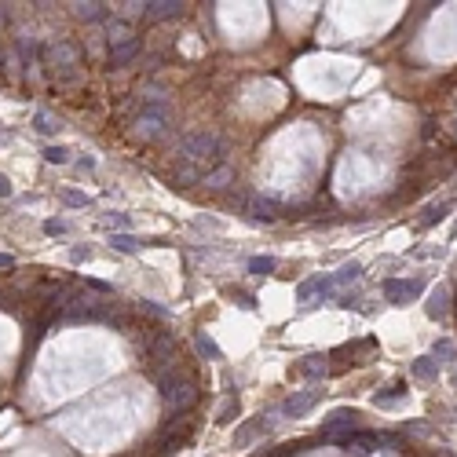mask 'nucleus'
Segmentation results:
<instances>
[{
	"mask_svg": "<svg viewBox=\"0 0 457 457\" xmlns=\"http://www.w3.org/2000/svg\"><path fill=\"white\" fill-rule=\"evenodd\" d=\"M180 161L205 168L209 161H224V143L212 132H190L180 139Z\"/></svg>",
	"mask_w": 457,
	"mask_h": 457,
	"instance_id": "nucleus-1",
	"label": "nucleus"
},
{
	"mask_svg": "<svg viewBox=\"0 0 457 457\" xmlns=\"http://www.w3.org/2000/svg\"><path fill=\"white\" fill-rule=\"evenodd\" d=\"M158 384H161V399L168 406V417H183V413L198 403V384L194 381H176V374H168Z\"/></svg>",
	"mask_w": 457,
	"mask_h": 457,
	"instance_id": "nucleus-2",
	"label": "nucleus"
},
{
	"mask_svg": "<svg viewBox=\"0 0 457 457\" xmlns=\"http://www.w3.org/2000/svg\"><path fill=\"white\" fill-rule=\"evenodd\" d=\"M136 125H139V136H146V139H161L168 128H172V110H168V103H165V99L146 103Z\"/></svg>",
	"mask_w": 457,
	"mask_h": 457,
	"instance_id": "nucleus-3",
	"label": "nucleus"
},
{
	"mask_svg": "<svg viewBox=\"0 0 457 457\" xmlns=\"http://www.w3.org/2000/svg\"><path fill=\"white\" fill-rule=\"evenodd\" d=\"M183 11H187L183 0H146V4H143L146 23H165V18H180Z\"/></svg>",
	"mask_w": 457,
	"mask_h": 457,
	"instance_id": "nucleus-4",
	"label": "nucleus"
},
{
	"mask_svg": "<svg viewBox=\"0 0 457 457\" xmlns=\"http://www.w3.org/2000/svg\"><path fill=\"white\" fill-rule=\"evenodd\" d=\"M322 399V388H308V391H296V395H289L286 403H282V417H303L315 403Z\"/></svg>",
	"mask_w": 457,
	"mask_h": 457,
	"instance_id": "nucleus-5",
	"label": "nucleus"
},
{
	"mask_svg": "<svg viewBox=\"0 0 457 457\" xmlns=\"http://www.w3.org/2000/svg\"><path fill=\"white\" fill-rule=\"evenodd\" d=\"M421 282L417 278H410V282H403V278H388L384 282V296L391 300V303H410L413 296H421Z\"/></svg>",
	"mask_w": 457,
	"mask_h": 457,
	"instance_id": "nucleus-6",
	"label": "nucleus"
},
{
	"mask_svg": "<svg viewBox=\"0 0 457 457\" xmlns=\"http://www.w3.org/2000/svg\"><path fill=\"white\" fill-rule=\"evenodd\" d=\"M355 417H359V413H355V410H347V406L333 410L330 417H325V424H322V439H333V435H340V432H352Z\"/></svg>",
	"mask_w": 457,
	"mask_h": 457,
	"instance_id": "nucleus-7",
	"label": "nucleus"
},
{
	"mask_svg": "<svg viewBox=\"0 0 457 457\" xmlns=\"http://www.w3.org/2000/svg\"><path fill=\"white\" fill-rule=\"evenodd\" d=\"M450 303H453V300H450V289H446V286H435L432 296L424 300V311H428V318L443 322V318L450 315Z\"/></svg>",
	"mask_w": 457,
	"mask_h": 457,
	"instance_id": "nucleus-8",
	"label": "nucleus"
},
{
	"mask_svg": "<svg viewBox=\"0 0 457 457\" xmlns=\"http://www.w3.org/2000/svg\"><path fill=\"white\" fill-rule=\"evenodd\" d=\"M271 428H274V421H264V417H256V421H245L242 428L234 432V443H238V446H249V443L256 439V435H267Z\"/></svg>",
	"mask_w": 457,
	"mask_h": 457,
	"instance_id": "nucleus-9",
	"label": "nucleus"
},
{
	"mask_svg": "<svg viewBox=\"0 0 457 457\" xmlns=\"http://www.w3.org/2000/svg\"><path fill=\"white\" fill-rule=\"evenodd\" d=\"M139 55V37H132V40H125V45H114L110 48V66H128Z\"/></svg>",
	"mask_w": 457,
	"mask_h": 457,
	"instance_id": "nucleus-10",
	"label": "nucleus"
},
{
	"mask_svg": "<svg viewBox=\"0 0 457 457\" xmlns=\"http://www.w3.org/2000/svg\"><path fill=\"white\" fill-rule=\"evenodd\" d=\"M209 190H224L227 183H234V168L227 165V161H220V165H216L212 172H205V180H202Z\"/></svg>",
	"mask_w": 457,
	"mask_h": 457,
	"instance_id": "nucleus-11",
	"label": "nucleus"
},
{
	"mask_svg": "<svg viewBox=\"0 0 457 457\" xmlns=\"http://www.w3.org/2000/svg\"><path fill=\"white\" fill-rule=\"evenodd\" d=\"M325 369H330V366H325V359H322V355H308V359H300V362H296V374H300V377H311V381L325 377Z\"/></svg>",
	"mask_w": 457,
	"mask_h": 457,
	"instance_id": "nucleus-12",
	"label": "nucleus"
},
{
	"mask_svg": "<svg viewBox=\"0 0 457 457\" xmlns=\"http://www.w3.org/2000/svg\"><path fill=\"white\" fill-rule=\"evenodd\" d=\"M410 374L417 377V381H435V377H439V362H435L432 355H421V359H413Z\"/></svg>",
	"mask_w": 457,
	"mask_h": 457,
	"instance_id": "nucleus-13",
	"label": "nucleus"
},
{
	"mask_svg": "<svg viewBox=\"0 0 457 457\" xmlns=\"http://www.w3.org/2000/svg\"><path fill=\"white\" fill-rule=\"evenodd\" d=\"M187 435H190V428H180L176 435H165L161 439V450L154 453V457H172L176 450H183V443H187Z\"/></svg>",
	"mask_w": 457,
	"mask_h": 457,
	"instance_id": "nucleus-14",
	"label": "nucleus"
},
{
	"mask_svg": "<svg viewBox=\"0 0 457 457\" xmlns=\"http://www.w3.org/2000/svg\"><path fill=\"white\" fill-rule=\"evenodd\" d=\"M205 180V168H198V165H180L176 168V187H190V183H202Z\"/></svg>",
	"mask_w": 457,
	"mask_h": 457,
	"instance_id": "nucleus-15",
	"label": "nucleus"
},
{
	"mask_svg": "<svg viewBox=\"0 0 457 457\" xmlns=\"http://www.w3.org/2000/svg\"><path fill=\"white\" fill-rule=\"evenodd\" d=\"M74 15L84 18V23H99V18H106V4H99V0H92V4H74Z\"/></svg>",
	"mask_w": 457,
	"mask_h": 457,
	"instance_id": "nucleus-16",
	"label": "nucleus"
},
{
	"mask_svg": "<svg viewBox=\"0 0 457 457\" xmlns=\"http://www.w3.org/2000/svg\"><path fill=\"white\" fill-rule=\"evenodd\" d=\"M139 245H143V238H136V234H114L110 238V249L114 253H139Z\"/></svg>",
	"mask_w": 457,
	"mask_h": 457,
	"instance_id": "nucleus-17",
	"label": "nucleus"
},
{
	"mask_svg": "<svg viewBox=\"0 0 457 457\" xmlns=\"http://www.w3.org/2000/svg\"><path fill=\"white\" fill-rule=\"evenodd\" d=\"M249 216H253V220H264V224H271V220H274V202L253 198V202H249Z\"/></svg>",
	"mask_w": 457,
	"mask_h": 457,
	"instance_id": "nucleus-18",
	"label": "nucleus"
},
{
	"mask_svg": "<svg viewBox=\"0 0 457 457\" xmlns=\"http://www.w3.org/2000/svg\"><path fill=\"white\" fill-rule=\"evenodd\" d=\"M403 395H406V384H391L388 391H377V395H374V403H377V406H395Z\"/></svg>",
	"mask_w": 457,
	"mask_h": 457,
	"instance_id": "nucleus-19",
	"label": "nucleus"
},
{
	"mask_svg": "<svg viewBox=\"0 0 457 457\" xmlns=\"http://www.w3.org/2000/svg\"><path fill=\"white\" fill-rule=\"evenodd\" d=\"M33 128H37L40 136H55V132H59V121H55L48 110H40V114L33 117Z\"/></svg>",
	"mask_w": 457,
	"mask_h": 457,
	"instance_id": "nucleus-20",
	"label": "nucleus"
},
{
	"mask_svg": "<svg viewBox=\"0 0 457 457\" xmlns=\"http://www.w3.org/2000/svg\"><path fill=\"white\" fill-rule=\"evenodd\" d=\"M432 359H435V362H453V359H457V347H453L450 340H435Z\"/></svg>",
	"mask_w": 457,
	"mask_h": 457,
	"instance_id": "nucleus-21",
	"label": "nucleus"
},
{
	"mask_svg": "<svg viewBox=\"0 0 457 457\" xmlns=\"http://www.w3.org/2000/svg\"><path fill=\"white\" fill-rule=\"evenodd\" d=\"M450 209H453L450 202H439V205H432V209H428V212L421 216V227H432V224H439V220H443V216H446Z\"/></svg>",
	"mask_w": 457,
	"mask_h": 457,
	"instance_id": "nucleus-22",
	"label": "nucleus"
},
{
	"mask_svg": "<svg viewBox=\"0 0 457 457\" xmlns=\"http://www.w3.org/2000/svg\"><path fill=\"white\" fill-rule=\"evenodd\" d=\"M274 267H278L274 256H253V260H249V271H253V274H271Z\"/></svg>",
	"mask_w": 457,
	"mask_h": 457,
	"instance_id": "nucleus-23",
	"label": "nucleus"
},
{
	"mask_svg": "<svg viewBox=\"0 0 457 457\" xmlns=\"http://www.w3.org/2000/svg\"><path fill=\"white\" fill-rule=\"evenodd\" d=\"M194 344H198V352H202L205 359H220V347H216V340H212L209 333H198V337H194Z\"/></svg>",
	"mask_w": 457,
	"mask_h": 457,
	"instance_id": "nucleus-24",
	"label": "nucleus"
},
{
	"mask_svg": "<svg viewBox=\"0 0 457 457\" xmlns=\"http://www.w3.org/2000/svg\"><path fill=\"white\" fill-rule=\"evenodd\" d=\"M125 40H132V30L125 18H117V23H110V45H125Z\"/></svg>",
	"mask_w": 457,
	"mask_h": 457,
	"instance_id": "nucleus-25",
	"label": "nucleus"
},
{
	"mask_svg": "<svg viewBox=\"0 0 457 457\" xmlns=\"http://www.w3.org/2000/svg\"><path fill=\"white\" fill-rule=\"evenodd\" d=\"M45 161H48V165H66V161H70V150H66V146H48V150H45Z\"/></svg>",
	"mask_w": 457,
	"mask_h": 457,
	"instance_id": "nucleus-26",
	"label": "nucleus"
},
{
	"mask_svg": "<svg viewBox=\"0 0 457 457\" xmlns=\"http://www.w3.org/2000/svg\"><path fill=\"white\" fill-rule=\"evenodd\" d=\"M62 202H66L70 209H84V205H88V194H81V190H62Z\"/></svg>",
	"mask_w": 457,
	"mask_h": 457,
	"instance_id": "nucleus-27",
	"label": "nucleus"
},
{
	"mask_svg": "<svg viewBox=\"0 0 457 457\" xmlns=\"http://www.w3.org/2000/svg\"><path fill=\"white\" fill-rule=\"evenodd\" d=\"M66 231H70V224H62V220H48L45 224V234L48 238H59V234H66Z\"/></svg>",
	"mask_w": 457,
	"mask_h": 457,
	"instance_id": "nucleus-28",
	"label": "nucleus"
},
{
	"mask_svg": "<svg viewBox=\"0 0 457 457\" xmlns=\"http://www.w3.org/2000/svg\"><path fill=\"white\" fill-rule=\"evenodd\" d=\"M234 417H238V399H234V403H227V406L220 410V417H216V421H220V424H231Z\"/></svg>",
	"mask_w": 457,
	"mask_h": 457,
	"instance_id": "nucleus-29",
	"label": "nucleus"
},
{
	"mask_svg": "<svg viewBox=\"0 0 457 457\" xmlns=\"http://www.w3.org/2000/svg\"><path fill=\"white\" fill-rule=\"evenodd\" d=\"M311 293H318V278H308V282H300V289H296V296H300V300H308Z\"/></svg>",
	"mask_w": 457,
	"mask_h": 457,
	"instance_id": "nucleus-30",
	"label": "nucleus"
},
{
	"mask_svg": "<svg viewBox=\"0 0 457 457\" xmlns=\"http://www.w3.org/2000/svg\"><path fill=\"white\" fill-rule=\"evenodd\" d=\"M231 296H234L238 303H242V308H245V311H256V300H253L249 293H231Z\"/></svg>",
	"mask_w": 457,
	"mask_h": 457,
	"instance_id": "nucleus-31",
	"label": "nucleus"
},
{
	"mask_svg": "<svg viewBox=\"0 0 457 457\" xmlns=\"http://www.w3.org/2000/svg\"><path fill=\"white\" fill-rule=\"evenodd\" d=\"M143 308H146V311H154L158 318H168V308H161V303H154V300H143Z\"/></svg>",
	"mask_w": 457,
	"mask_h": 457,
	"instance_id": "nucleus-32",
	"label": "nucleus"
},
{
	"mask_svg": "<svg viewBox=\"0 0 457 457\" xmlns=\"http://www.w3.org/2000/svg\"><path fill=\"white\" fill-rule=\"evenodd\" d=\"M106 224H110V227H128V216L125 212H114V216H106Z\"/></svg>",
	"mask_w": 457,
	"mask_h": 457,
	"instance_id": "nucleus-33",
	"label": "nucleus"
},
{
	"mask_svg": "<svg viewBox=\"0 0 457 457\" xmlns=\"http://www.w3.org/2000/svg\"><path fill=\"white\" fill-rule=\"evenodd\" d=\"M0 198H11V183H8L4 172H0Z\"/></svg>",
	"mask_w": 457,
	"mask_h": 457,
	"instance_id": "nucleus-34",
	"label": "nucleus"
},
{
	"mask_svg": "<svg viewBox=\"0 0 457 457\" xmlns=\"http://www.w3.org/2000/svg\"><path fill=\"white\" fill-rule=\"evenodd\" d=\"M88 256H92L88 249H74V253H70V260H74V264H81V260H88Z\"/></svg>",
	"mask_w": 457,
	"mask_h": 457,
	"instance_id": "nucleus-35",
	"label": "nucleus"
},
{
	"mask_svg": "<svg viewBox=\"0 0 457 457\" xmlns=\"http://www.w3.org/2000/svg\"><path fill=\"white\" fill-rule=\"evenodd\" d=\"M0 267H15V256H8V253H0Z\"/></svg>",
	"mask_w": 457,
	"mask_h": 457,
	"instance_id": "nucleus-36",
	"label": "nucleus"
},
{
	"mask_svg": "<svg viewBox=\"0 0 457 457\" xmlns=\"http://www.w3.org/2000/svg\"><path fill=\"white\" fill-rule=\"evenodd\" d=\"M453 388H457V369H453Z\"/></svg>",
	"mask_w": 457,
	"mask_h": 457,
	"instance_id": "nucleus-37",
	"label": "nucleus"
},
{
	"mask_svg": "<svg viewBox=\"0 0 457 457\" xmlns=\"http://www.w3.org/2000/svg\"><path fill=\"white\" fill-rule=\"evenodd\" d=\"M453 421H457V406H453Z\"/></svg>",
	"mask_w": 457,
	"mask_h": 457,
	"instance_id": "nucleus-38",
	"label": "nucleus"
},
{
	"mask_svg": "<svg viewBox=\"0 0 457 457\" xmlns=\"http://www.w3.org/2000/svg\"><path fill=\"white\" fill-rule=\"evenodd\" d=\"M453 308H457V300H453Z\"/></svg>",
	"mask_w": 457,
	"mask_h": 457,
	"instance_id": "nucleus-39",
	"label": "nucleus"
}]
</instances>
